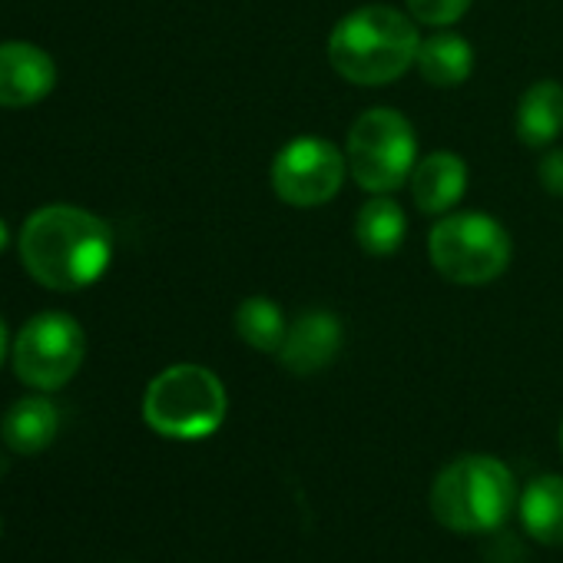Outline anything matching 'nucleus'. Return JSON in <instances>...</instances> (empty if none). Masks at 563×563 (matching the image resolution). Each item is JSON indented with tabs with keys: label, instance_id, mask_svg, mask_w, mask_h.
<instances>
[{
	"label": "nucleus",
	"instance_id": "6",
	"mask_svg": "<svg viewBox=\"0 0 563 563\" xmlns=\"http://www.w3.org/2000/svg\"><path fill=\"white\" fill-rule=\"evenodd\" d=\"M345 159L352 179L368 196H385L401 189L418 163V136L411 120L391 107L365 110L349 130Z\"/></svg>",
	"mask_w": 563,
	"mask_h": 563
},
{
	"label": "nucleus",
	"instance_id": "22",
	"mask_svg": "<svg viewBox=\"0 0 563 563\" xmlns=\"http://www.w3.org/2000/svg\"><path fill=\"white\" fill-rule=\"evenodd\" d=\"M4 474H8V457L0 454V477H4Z\"/></svg>",
	"mask_w": 563,
	"mask_h": 563
},
{
	"label": "nucleus",
	"instance_id": "7",
	"mask_svg": "<svg viewBox=\"0 0 563 563\" xmlns=\"http://www.w3.org/2000/svg\"><path fill=\"white\" fill-rule=\"evenodd\" d=\"M87 335L80 322L67 312H41L34 316L11 349L14 372L24 385L37 391L64 388L84 365Z\"/></svg>",
	"mask_w": 563,
	"mask_h": 563
},
{
	"label": "nucleus",
	"instance_id": "19",
	"mask_svg": "<svg viewBox=\"0 0 563 563\" xmlns=\"http://www.w3.org/2000/svg\"><path fill=\"white\" fill-rule=\"evenodd\" d=\"M537 179H540V186H543L550 196L563 199V150H550V153L540 159Z\"/></svg>",
	"mask_w": 563,
	"mask_h": 563
},
{
	"label": "nucleus",
	"instance_id": "17",
	"mask_svg": "<svg viewBox=\"0 0 563 563\" xmlns=\"http://www.w3.org/2000/svg\"><path fill=\"white\" fill-rule=\"evenodd\" d=\"M286 332H289L286 312L265 296H252L235 309V335L262 355H278Z\"/></svg>",
	"mask_w": 563,
	"mask_h": 563
},
{
	"label": "nucleus",
	"instance_id": "11",
	"mask_svg": "<svg viewBox=\"0 0 563 563\" xmlns=\"http://www.w3.org/2000/svg\"><path fill=\"white\" fill-rule=\"evenodd\" d=\"M408 183H411L415 206L424 216H444L461 202L467 189V163L451 150H434L415 163Z\"/></svg>",
	"mask_w": 563,
	"mask_h": 563
},
{
	"label": "nucleus",
	"instance_id": "10",
	"mask_svg": "<svg viewBox=\"0 0 563 563\" xmlns=\"http://www.w3.org/2000/svg\"><path fill=\"white\" fill-rule=\"evenodd\" d=\"M57 87V67L47 51L27 41L0 44V107L24 110L51 97Z\"/></svg>",
	"mask_w": 563,
	"mask_h": 563
},
{
	"label": "nucleus",
	"instance_id": "21",
	"mask_svg": "<svg viewBox=\"0 0 563 563\" xmlns=\"http://www.w3.org/2000/svg\"><path fill=\"white\" fill-rule=\"evenodd\" d=\"M8 242H11V225H8L4 219H0V252L8 249Z\"/></svg>",
	"mask_w": 563,
	"mask_h": 563
},
{
	"label": "nucleus",
	"instance_id": "12",
	"mask_svg": "<svg viewBox=\"0 0 563 563\" xmlns=\"http://www.w3.org/2000/svg\"><path fill=\"white\" fill-rule=\"evenodd\" d=\"M57 431H60V411L44 395H31V398L14 401L4 415V424H0V434H4L8 448L18 454L47 451L54 444Z\"/></svg>",
	"mask_w": 563,
	"mask_h": 563
},
{
	"label": "nucleus",
	"instance_id": "1",
	"mask_svg": "<svg viewBox=\"0 0 563 563\" xmlns=\"http://www.w3.org/2000/svg\"><path fill=\"white\" fill-rule=\"evenodd\" d=\"M24 268L54 292H80L100 282L113 262L110 225L80 206H44L21 229Z\"/></svg>",
	"mask_w": 563,
	"mask_h": 563
},
{
	"label": "nucleus",
	"instance_id": "2",
	"mask_svg": "<svg viewBox=\"0 0 563 563\" xmlns=\"http://www.w3.org/2000/svg\"><path fill=\"white\" fill-rule=\"evenodd\" d=\"M418 47L421 34L411 14L388 4H365L332 27L329 64L355 87H385L415 67Z\"/></svg>",
	"mask_w": 563,
	"mask_h": 563
},
{
	"label": "nucleus",
	"instance_id": "15",
	"mask_svg": "<svg viewBox=\"0 0 563 563\" xmlns=\"http://www.w3.org/2000/svg\"><path fill=\"white\" fill-rule=\"evenodd\" d=\"M523 530L543 547H563V477H533L520 494Z\"/></svg>",
	"mask_w": 563,
	"mask_h": 563
},
{
	"label": "nucleus",
	"instance_id": "14",
	"mask_svg": "<svg viewBox=\"0 0 563 563\" xmlns=\"http://www.w3.org/2000/svg\"><path fill=\"white\" fill-rule=\"evenodd\" d=\"M415 67L424 84H431L438 90H451V87L467 84V77L474 74V47L461 34L441 31V34H431L428 41H421Z\"/></svg>",
	"mask_w": 563,
	"mask_h": 563
},
{
	"label": "nucleus",
	"instance_id": "5",
	"mask_svg": "<svg viewBox=\"0 0 563 563\" xmlns=\"http://www.w3.org/2000/svg\"><path fill=\"white\" fill-rule=\"evenodd\" d=\"M431 265L454 286H487L514 258L510 232L487 212H444L428 235Z\"/></svg>",
	"mask_w": 563,
	"mask_h": 563
},
{
	"label": "nucleus",
	"instance_id": "3",
	"mask_svg": "<svg viewBox=\"0 0 563 563\" xmlns=\"http://www.w3.org/2000/svg\"><path fill=\"white\" fill-rule=\"evenodd\" d=\"M517 497L514 474L490 454H464L441 467L431 484V514L454 533L497 530Z\"/></svg>",
	"mask_w": 563,
	"mask_h": 563
},
{
	"label": "nucleus",
	"instance_id": "9",
	"mask_svg": "<svg viewBox=\"0 0 563 563\" xmlns=\"http://www.w3.org/2000/svg\"><path fill=\"white\" fill-rule=\"evenodd\" d=\"M342 342H345L342 319L329 309H309L289 325L286 342L278 349V362L292 375H316L339 358Z\"/></svg>",
	"mask_w": 563,
	"mask_h": 563
},
{
	"label": "nucleus",
	"instance_id": "23",
	"mask_svg": "<svg viewBox=\"0 0 563 563\" xmlns=\"http://www.w3.org/2000/svg\"><path fill=\"white\" fill-rule=\"evenodd\" d=\"M560 448H563V424H560Z\"/></svg>",
	"mask_w": 563,
	"mask_h": 563
},
{
	"label": "nucleus",
	"instance_id": "18",
	"mask_svg": "<svg viewBox=\"0 0 563 563\" xmlns=\"http://www.w3.org/2000/svg\"><path fill=\"white\" fill-rule=\"evenodd\" d=\"M471 4H474V0H405L408 14L418 24H428V27H451V24H457L471 11Z\"/></svg>",
	"mask_w": 563,
	"mask_h": 563
},
{
	"label": "nucleus",
	"instance_id": "20",
	"mask_svg": "<svg viewBox=\"0 0 563 563\" xmlns=\"http://www.w3.org/2000/svg\"><path fill=\"white\" fill-rule=\"evenodd\" d=\"M8 349H11V335H8V325H4V319H0V362H4Z\"/></svg>",
	"mask_w": 563,
	"mask_h": 563
},
{
	"label": "nucleus",
	"instance_id": "16",
	"mask_svg": "<svg viewBox=\"0 0 563 563\" xmlns=\"http://www.w3.org/2000/svg\"><path fill=\"white\" fill-rule=\"evenodd\" d=\"M408 235V216L405 209L391 199V192L385 196H372L362 209H358V219H355V239L362 245V252L368 255H395L401 249Z\"/></svg>",
	"mask_w": 563,
	"mask_h": 563
},
{
	"label": "nucleus",
	"instance_id": "13",
	"mask_svg": "<svg viewBox=\"0 0 563 563\" xmlns=\"http://www.w3.org/2000/svg\"><path fill=\"white\" fill-rule=\"evenodd\" d=\"M563 130V87L556 80H537L517 103V136L530 150L550 146Z\"/></svg>",
	"mask_w": 563,
	"mask_h": 563
},
{
	"label": "nucleus",
	"instance_id": "4",
	"mask_svg": "<svg viewBox=\"0 0 563 563\" xmlns=\"http://www.w3.org/2000/svg\"><path fill=\"white\" fill-rule=\"evenodd\" d=\"M225 411V385L216 372L192 362L163 368L143 395V421L173 441H199L216 434Z\"/></svg>",
	"mask_w": 563,
	"mask_h": 563
},
{
	"label": "nucleus",
	"instance_id": "8",
	"mask_svg": "<svg viewBox=\"0 0 563 563\" xmlns=\"http://www.w3.org/2000/svg\"><path fill=\"white\" fill-rule=\"evenodd\" d=\"M349 176L345 153L322 136H296L272 159L268 179L282 202L312 209L332 202Z\"/></svg>",
	"mask_w": 563,
	"mask_h": 563
}]
</instances>
